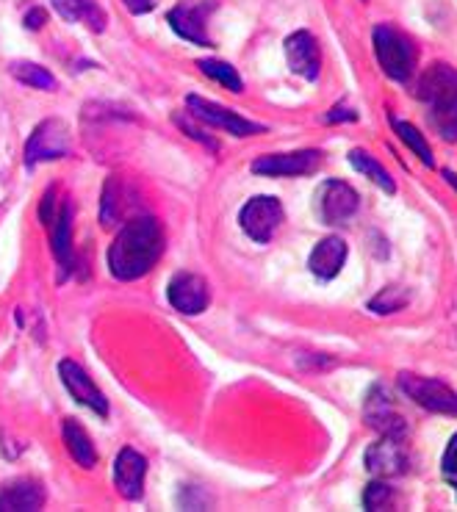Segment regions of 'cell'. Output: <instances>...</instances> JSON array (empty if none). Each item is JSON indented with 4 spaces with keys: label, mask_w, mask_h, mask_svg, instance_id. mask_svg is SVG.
I'll return each instance as SVG.
<instances>
[{
    "label": "cell",
    "mask_w": 457,
    "mask_h": 512,
    "mask_svg": "<svg viewBox=\"0 0 457 512\" xmlns=\"http://www.w3.org/2000/svg\"><path fill=\"white\" fill-rule=\"evenodd\" d=\"M164 252V230L153 216L128 219L109 247V272L117 280H142Z\"/></svg>",
    "instance_id": "1"
},
{
    "label": "cell",
    "mask_w": 457,
    "mask_h": 512,
    "mask_svg": "<svg viewBox=\"0 0 457 512\" xmlns=\"http://www.w3.org/2000/svg\"><path fill=\"white\" fill-rule=\"evenodd\" d=\"M416 97L427 111V122L444 142H457V70L435 61L421 72Z\"/></svg>",
    "instance_id": "2"
},
{
    "label": "cell",
    "mask_w": 457,
    "mask_h": 512,
    "mask_svg": "<svg viewBox=\"0 0 457 512\" xmlns=\"http://www.w3.org/2000/svg\"><path fill=\"white\" fill-rule=\"evenodd\" d=\"M372 42L377 64L383 67L385 75L399 84L410 81V75L416 70V45L408 36L391 25H377L372 31Z\"/></svg>",
    "instance_id": "3"
},
{
    "label": "cell",
    "mask_w": 457,
    "mask_h": 512,
    "mask_svg": "<svg viewBox=\"0 0 457 512\" xmlns=\"http://www.w3.org/2000/svg\"><path fill=\"white\" fill-rule=\"evenodd\" d=\"M397 385L399 391L405 393L410 402H416V405L424 407V410L441 413V416H457V393L441 380L402 371L397 377Z\"/></svg>",
    "instance_id": "4"
},
{
    "label": "cell",
    "mask_w": 457,
    "mask_h": 512,
    "mask_svg": "<svg viewBox=\"0 0 457 512\" xmlns=\"http://www.w3.org/2000/svg\"><path fill=\"white\" fill-rule=\"evenodd\" d=\"M70 155V131L61 120L39 122L25 142V167L34 169L42 161H56Z\"/></svg>",
    "instance_id": "5"
},
{
    "label": "cell",
    "mask_w": 457,
    "mask_h": 512,
    "mask_svg": "<svg viewBox=\"0 0 457 512\" xmlns=\"http://www.w3.org/2000/svg\"><path fill=\"white\" fill-rule=\"evenodd\" d=\"M283 222V205L275 197H253L241 208L239 225L255 244H269Z\"/></svg>",
    "instance_id": "6"
},
{
    "label": "cell",
    "mask_w": 457,
    "mask_h": 512,
    "mask_svg": "<svg viewBox=\"0 0 457 512\" xmlns=\"http://www.w3.org/2000/svg\"><path fill=\"white\" fill-rule=\"evenodd\" d=\"M363 418L369 427L377 429V435H388V438H399V441L408 438V421L394 407V399L385 393L383 385H374L369 391L366 405H363Z\"/></svg>",
    "instance_id": "7"
},
{
    "label": "cell",
    "mask_w": 457,
    "mask_h": 512,
    "mask_svg": "<svg viewBox=\"0 0 457 512\" xmlns=\"http://www.w3.org/2000/svg\"><path fill=\"white\" fill-rule=\"evenodd\" d=\"M217 9L214 0H194V3H178L169 12V25L172 31L183 39H189L194 45L211 48V36H208V17Z\"/></svg>",
    "instance_id": "8"
},
{
    "label": "cell",
    "mask_w": 457,
    "mask_h": 512,
    "mask_svg": "<svg viewBox=\"0 0 457 512\" xmlns=\"http://www.w3.org/2000/svg\"><path fill=\"white\" fill-rule=\"evenodd\" d=\"M319 167H322L319 150L261 155L253 161L255 175H266V178H300V175H313Z\"/></svg>",
    "instance_id": "9"
},
{
    "label": "cell",
    "mask_w": 457,
    "mask_h": 512,
    "mask_svg": "<svg viewBox=\"0 0 457 512\" xmlns=\"http://www.w3.org/2000/svg\"><path fill=\"white\" fill-rule=\"evenodd\" d=\"M186 106L192 111V117H197L200 122H208L211 128H222V131L233 133V136H255V133L266 131L264 125L244 120L236 111H230V108L225 106H217V103H211V100H205V97L189 95L186 97Z\"/></svg>",
    "instance_id": "10"
},
{
    "label": "cell",
    "mask_w": 457,
    "mask_h": 512,
    "mask_svg": "<svg viewBox=\"0 0 457 512\" xmlns=\"http://www.w3.org/2000/svg\"><path fill=\"white\" fill-rule=\"evenodd\" d=\"M358 191L344 180H327L319 189V216L325 225H347L358 214Z\"/></svg>",
    "instance_id": "11"
},
{
    "label": "cell",
    "mask_w": 457,
    "mask_h": 512,
    "mask_svg": "<svg viewBox=\"0 0 457 512\" xmlns=\"http://www.w3.org/2000/svg\"><path fill=\"white\" fill-rule=\"evenodd\" d=\"M45 227L50 230V250L56 255L61 269V280L73 272L75 266V252H73V203L64 197L59 208L53 211Z\"/></svg>",
    "instance_id": "12"
},
{
    "label": "cell",
    "mask_w": 457,
    "mask_h": 512,
    "mask_svg": "<svg viewBox=\"0 0 457 512\" xmlns=\"http://www.w3.org/2000/svg\"><path fill=\"white\" fill-rule=\"evenodd\" d=\"M408 463V449H405V441H399V438L380 435V441L366 449V471L377 479H391L405 474Z\"/></svg>",
    "instance_id": "13"
},
{
    "label": "cell",
    "mask_w": 457,
    "mask_h": 512,
    "mask_svg": "<svg viewBox=\"0 0 457 512\" xmlns=\"http://www.w3.org/2000/svg\"><path fill=\"white\" fill-rule=\"evenodd\" d=\"M167 299L175 310H181L186 316H197V313H203V310L208 308L211 291H208L205 277L192 272H181L169 280Z\"/></svg>",
    "instance_id": "14"
},
{
    "label": "cell",
    "mask_w": 457,
    "mask_h": 512,
    "mask_svg": "<svg viewBox=\"0 0 457 512\" xmlns=\"http://www.w3.org/2000/svg\"><path fill=\"white\" fill-rule=\"evenodd\" d=\"M59 377L61 382H64L67 393L73 396L78 405L89 407L97 416H106V413H109V399L103 396V391L97 388L95 382L89 380V374H86L75 360H61Z\"/></svg>",
    "instance_id": "15"
},
{
    "label": "cell",
    "mask_w": 457,
    "mask_h": 512,
    "mask_svg": "<svg viewBox=\"0 0 457 512\" xmlns=\"http://www.w3.org/2000/svg\"><path fill=\"white\" fill-rule=\"evenodd\" d=\"M145 477H147V460L142 454L125 446L117 460H114V485L120 490L122 499L139 501L145 493Z\"/></svg>",
    "instance_id": "16"
},
{
    "label": "cell",
    "mask_w": 457,
    "mask_h": 512,
    "mask_svg": "<svg viewBox=\"0 0 457 512\" xmlns=\"http://www.w3.org/2000/svg\"><path fill=\"white\" fill-rule=\"evenodd\" d=\"M286 61H289L291 72L302 75L305 81H316L319 70H322V50L316 36L308 31H297L286 39Z\"/></svg>",
    "instance_id": "17"
},
{
    "label": "cell",
    "mask_w": 457,
    "mask_h": 512,
    "mask_svg": "<svg viewBox=\"0 0 457 512\" xmlns=\"http://www.w3.org/2000/svg\"><path fill=\"white\" fill-rule=\"evenodd\" d=\"M45 501H48V493L37 479H12L0 488V512H34L45 507Z\"/></svg>",
    "instance_id": "18"
},
{
    "label": "cell",
    "mask_w": 457,
    "mask_h": 512,
    "mask_svg": "<svg viewBox=\"0 0 457 512\" xmlns=\"http://www.w3.org/2000/svg\"><path fill=\"white\" fill-rule=\"evenodd\" d=\"M347 261V244L338 236H327L316 247H313L311 258H308V269H311L319 280H333L341 266Z\"/></svg>",
    "instance_id": "19"
},
{
    "label": "cell",
    "mask_w": 457,
    "mask_h": 512,
    "mask_svg": "<svg viewBox=\"0 0 457 512\" xmlns=\"http://www.w3.org/2000/svg\"><path fill=\"white\" fill-rule=\"evenodd\" d=\"M61 438H64V446H67V452H70V457H73L75 463L81 465V468H95V443L89 438V432L78 424V418H64V424H61Z\"/></svg>",
    "instance_id": "20"
},
{
    "label": "cell",
    "mask_w": 457,
    "mask_h": 512,
    "mask_svg": "<svg viewBox=\"0 0 457 512\" xmlns=\"http://www.w3.org/2000/svg\"><path fill=\"white\" fill-rule=\"evenodd\" d=\"M53 9L59 12L61 20L67 23H84L92 31H103L106 28V14L97 6L95 0H53Z\"/></svg>",
    "instance_id": "21"
},
{
    "label": "cell",
    "mask_w": 457,
    "mask_h": 512,
    "mask_svg": "<svg viewBox=\"0 0 457 512\" xmlns=\"http://www.w3.org/2000/svg\"><path fill=\"white\" fill-rule=\"evenodd\" d=\"M14 78L20 81V84L31 86V89H39V92H56V78H53V72L45 70V67H39L34 61H14L12 67H9Z\"/></svg>",
    "instance_id": "22"
},
{
    "label": "cell",
    "mask_w": 457,
    "mask_h": 512,
    "mask_svg": "<svg viewBox=\"0 0 457 512\" xmlns=\"http://www.w3.org/2000/svg\"><path fill=\"white\" fill-rule=\"evenodd\" d=\"M349 164L355 167V172L366 175V178L372 180V183H377V186H380L383 191H388V194H394V191H397L394 178H391V175L385 172L383 164H377L369 153H363V150H352V153H349Z\"/></svg>",
    "instance_id": "23"
},
{
    "label": "cell",
    "mask_w": 457,
    "mask_h": 512,
    "mask_svg": "<svg viewBox=\"0 0 457 512\" xmlns=\"http://www.w3.org/2000/svg\"><path fill=\"white\" fill-rule=\"evenodd\" d=\"M197 67L211 78V81H217V84H222L225 89H230L233 95H239L241 89H244V84H241L239 72H236V67H230L228 61H217V59H203L197 61Z\"/></svg>",
    "instance_id": "24"
},
{
    "label": "cell",
    "mask_w": 457,
    "mask_h": 512,
    "mask_svg": "<svg viewBox=\"0 0 457 512\" xmlns=\"http://www.w3.org/2000/svg\"><path fill=\"white\" fill-rule=\"evenodd\" d=\"M391 125H394V131H397L399 139L408 144L410 150L419 155V158L424 161V164H427V167H433V164H435L433 150H430L427 139H424V136H421V133L416 131V128H413L410 122H402V120H397V117H391Z\"/></svg>",
    "instance_id": "25"
},
{
    "label": "cell",
    "mask_w": 457,
    "mask_h": 512,
    "mask_svg": "<svg viewBox=\"0 0 457 512\" xmlns=\"http://www.w3.org/2000/svg\"><path fill=\"white\" fill-rule=\"evenodd\" d=\"M410 294L405 288L399 286H388L383 288L377 297L369 299V310L372 313H380V316H388V313H399L402 308H408Z\"/></svg>",
    "instance_id": "26"
},
{
    "label": "cell",
    "mask_w": 457,
    "mask_h": 512,
    "mask_svg": "<svg viewBox=\"0 0 457 512\" xmlns=\"http://www.w3.org/2000/svg\"><path fill=\"white\" fill-rule=\"evenodd\" d=\"M394 501H397V493L391 485H385V482H372L366 493H363V507L366 510H388V507H394Z\"/></svg>",
    "instance_id": "27"
},
{
    "label": "cell",
    "mask_w": 457,
    "mask_h": 512,
    "mask_svg": "<svg viewBox=\"0 0 457 512\" xmlns=\"http://www.w3.org/2000/svg\"><path fill=\"white\" fill-rule=\"evenodd\" d=\"M441 471H444L446 477H457V432L452 435V441H449V446H446L444 452V460H441Z\"/></svg>",
    "instance_id": "28"
},
{
    "label": "cell",
    "mask_w": 457,
    "mask_h": 512,
    "mask_svg": "<svg viewBox=\"0 0 457 512\" xmlns=\"http://www.w3.org/2000/svg\"><path fill=\"white\" fill-rule=\"evenodd\" d=\"M175 122H178V125H181L183 131L189 133V136H192V139H197V142H203L205 147H211V150H217V142H214V139H208V136H205L203 131H200V128H194L192 122L186 120V117H183V114H175Z\"/></svg>",
    "instance_id": "29"
},
{
    "label": "cell",
    "mask_w": 457,
    "mask_h": 512,
    "mask_svg": "<svg viewBox=\"0 0 457 512\" xmlns=\"http://www.w3.org/2000/svg\"><path fill=\"white\" fill-rule=\"evenodd\" d=\"M45 23H48V12H45V9H31V12L25 14V25H28L31 31H39Z\"/></svg>",
    "instance_id": "30"
},
{
    "label": "cell",
    "mask_w": 457,
    "mask_h": 512,
    "mask_svg": "<svg viewBox=\"0 0 457 512\" xmlns=\"http://www.w3.org/2000/svg\"><path fill=\"white\" fill-rule=\"evenodd\" d=\"M352 122V120H358V114L355 111H349V108L344 106H336L330 114H327V122Z\"/></svg>",
    "instance_id": "31"
},
{
    "label": "cell",
    "mask_w": 457,
    "mask_h": 512,
    "mask_svg": "<svg viewBox=\"0 0 457 512\" xmlns=\"http://www.w3.org/2000/svg\"><path fill=\"white\" fill-rule=\"evenodd\" d=\"M122 3L131 14H147L153 9V0H122Z\"/></svg>",
    "instance_id": "32"
},
{
    "label": "cell",
    "mask_w": 457,
    "mask_h": 512,
    "mask_svg": "<svg viewBox=\"0 0 457 512\" xmlns=\"http://www.w3.org/2000/svg\"><path fill=\"white\" fill-rule=\"evenodd\" d=\"M444 178H446V183H449V186L457 191V175L452 172V169H444Z\"/></svg>",
    "instance_id": "33"
}]
</instances>
